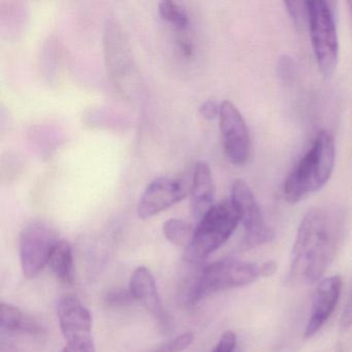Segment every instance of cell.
<instances>
[{
  "instance_id": "obj_9",
  "label": "cell",
  "mask_w": 352,
  "mask_h": 352,
  "mask_svg": "<svg viewBox=\"0 0 352 352\" xmlns=\"http://www.w3.org/2000/svg\"><path fill=\"white\" fill-rule=\"evenodd\" d=\"M191 182L192 175L187 174L154 179L140 199L138 216L148 219L176 205L190 195Z\"/></svg>"
},
{
  "instance_id": "obj_6",
  "label": "cell",
  "mask_w": 352,
  "mask_h": 352,
  "mask_svg": "<svg viewBox=\"0 0 352 352\" xmlns=\"http://www.w3.org/2000/svg\"><path fill=\"white\" fill-rule=\"evenodd\" d=\"M59 241L56 230L46 222L32 221L23 228L20 234L19 254L26 278H36L44 270Z\"/></svg>"
},
{
  "instance_id": "obj_21",
  "label": "cell",
  "mask_w": 352,
  "mask_h": 352,
  "mask_svg": "<svg viewBox=\"0 0 352 352\" xmlns=\"http://www.w3.org/2000/svg\"><path fill=\"white\" fill-rule=\"evenodd\" d=\"M193 341V335L191 333H184L178 336L175 339L162 344L160 347L156 348L154 351L151 352H180L186 349L188 346L191 345Z\"/></svg>"
},
{
  "instance_id": "obj_17",
  "label": "cell",
  "mask_w": 352,
  "mask_h": 352,
  "mask_svg": "<svg viewBox=\"0 0 352 352\" xmlns=\"http://www.w3.org/2000/svg\"><path fill=\"white\" fill-rule=\"evenodd\" d=\"M162 230L168 242L176 246L184 247L185 249L190 244L195 234V230L190 224L177 218H172L164 222Z\"/></svg>"
},
{
  "instance_id": "obj_22",
  "label": "cell",
  "mask_w": 352,
  "mask_h": 352,
  "mask_svg": "<svg viewBox=\"0 0 352 352\" xmlns=\"http://www.w3.org/2000/svg\"><path fill=\"white\" fill-rule=\"evenodd\" d=\"M236 347V335L232 331L222 333L212 352H234Z\"/></svg>"
},
{
  "instance_id": "obj_3",
  "label": "cell",
  "mask_w": 352,
  "mask_h": 352,
  "mask_svg": "<svg viewBox=\"0 0 352 352\" xmlns=\"http://www.w3.org/2000/svg\"><path fill=\"white\" fill-rule=\"evenodd\" d=\"M241 223V214L232 199L211 208L195 228L192 240L185 249V261L197 263L219 249Z\"/></svg>"
},
{
  "instance_id": "obj_5",
  "label": "cell",
  "mask_w": 352,
  "mask_h": 352,
  "mask_svg": "<svg viewBox=\"0 0 352 352\" xmlns=\"http://www.w3.org/2000/svg\"><path fill=\"white\" fill-rule=\"evenodd\" d=\"M261 278V265L222 259L205 267L195 282L189 302H197L216 292L249 285Z\"/></svg>"
},
{
  "instance_id": "obj_23",
  "label": "cell",
  "mask_w": 352,
  "mask_h": 352,
  "mask_svg": "<svg viewBox=\"0 0 352 352\" xmlns=\"http://www.w3.org/2000/svg\"><path fill=\"white\" fill-rule=\"evenodd\" d=\"M61 352H96V349L91 338V339L69 342Z\"/></svg>"
},
{
  "instance_id": "obj_19",
  "label": "cell",
  "mask_w": 352,
  "mask_h": 352,
  "mask_svg": "<svg viewBox=\"0 0 352 352\" xmlns=\"http://www.w3.org/2000/svg\"><path fill=\"white\" fill-rule=\"evenodd\" d=\"M104 300L107 306L112 307V308L131 306L135 302L131 290L121 289V288H116V289L109 292L104 296Z\"/></svg>"
},
{
  "instance_id": "obj_10",
  "label": "cell",
  "mask_w": 352,
  "mask_h": 352,
  "mask_svg": "<svg viewBox=\"0 0 352 352\" xmlns=\"http://www.w3.org/2000/svg\"><path fill=\"white\" fill-rule=\"evenodd\" d=\"M219 126L228 160L238 166L248 164L251 157L250 133L240 111L230 100H224L221 104Z\"/></svg>"
},
{
  "instance_id": "obj_26",
  "label": "cell",
  "mask_w": 352,
  "mask_h": 352,
  "mask_svg": "<svg viewBox=\"0 0 352 352\" xmlns=\"http://www.w3.org/2000/svg\"><path fill=\"white\" fill-rule=\"evenodd\" d=\"M178 46L181 52L186 57H190L192 55L193 48L190 41L185 36H180L178 38Z\"/></svg>"
},
{
  "instance_id": "obj_7",
  "label": "cell",
  "mask_w": 352,
  "mask_h": 352,
  "mask_svg": "<svg viewBox=\"0 0 352 352\" xmlns=\"http://www.w3.org/2000/svg\"><path fill=\"white\" fill-rule=\"evenodd\" d=\"M104 52L107 71L115 86L125 94H133L139 83V77L125 36L116 22L107 24Z\"/></svg>"
},
{
  "instance_id": "obj_20",
  "label": "cell",
  "mask_w": 352,
  "mask_h": 352,
  "mask_svg": "<svg viewBox=\"0 0 352 352\" xmlns=\"http://www.w3.org/2000/svg\"><path fill=\"white\" fill-rule=\"evenodd\" d=\"M277 74L284 84H292L296 75V65L290 55L284 54L279 57L277 63Z\"/></svg>"
},
{
  "instance_id": "obj_4",
  "label": "cell",
  "mask_w": 352,
  "mask_h": 352,
  "mask_svg": "<svg viewBox=\"0 0 352 352\" xmlns=\"http://www.w3.org/2000/svg\"><path fill=\"white\" fill-rule=\"evenodd\" d=\"M311 44L319 71L333 76L339 60V38L333 12L327 1H307Z\"/></svg>"
},
{
  "instance_id": "obj_24",
  "label": "cell",
  "mask_w": 352,
  "mask_h": 352,
  "mask_svg": "<svg viewBox=\"0 0 352 352\" xmlns=\"http://www.w3.org/2000/svg\"><path fill=\"white\" fill-rule=\"evenodd\" d=\"M220 110H221V104L214 100H208L201 104L199 113L207 120H214L219 118Z\"/></svg>"
},
{
  "instance_id": "obj_18",
  "label": "cell",
  "mask_w": 352,
  "mask_h": 352,
  "mask_svg": "<svg viewBox=\"0 0 352 352\" xmlns=\"http://www.w3.org/2000/svg\"><path fill=\"white\" fill-rule=\"evenodd\" d=\"M158 12H160V17L164 21L172 24L179 32H185L188 28V16L185 10L181 8L178 3L170 1V0L160 1L158 5Z\"/></svg>"
},
{
  "instance_id": "obj_28",
  "label": "cell",
  "mask_w": 352,
  "mask_h": 352,
  "mask_svg": "<svg viewBox=\"0 0 352 352\" xmlns=\"http://www.w3.org/2000/svg\"><path fill=\"white\" fill-rule=\"evenodd\" d=\"M348 5H349L350 13H351V16H352V1H348Z\"/></svg>"
},
{
  "instance_id": "obj_25",
  "label": "cell",
  "mask_w": 352,
  "mask_h": 352,
  "mask_svg": "<svg viewBox=\"0 0 352 352\" xmlns=\"http://www.w3.org/2000/svg\"><path fill=\"white\" fill-rule=\"evenodd\" d=\"M340 325L343 329H347L352 327V285L350 288L349 294H348L347 302H346L343 313H342Z\"/></svg>"
},
{
  "instance_id": "obj_15",
  "label": "cell",
  "mask_w": 352,
  "mask_h": 352,
  "mask_svg": "<svg viewBox=\"0 0 352 352\" xmlns=\"http://www.w3.org/2000/svg\"><path fill=\"white\" fill-rule=\"evenodd\" d=\"M0 329L3 333H43L40 323L21 309L13 305L1 302L0 304Z\"/></svg>"
},
{
  "instance_id": "obj_29",
  "label": "cell",
  "mask_w": 352,
  "mask_h": 352,
  "mask_svg": "<svg viewBox=\"0 0 352 352\" xmlns=\"http://www.w3.org/2000/svg\"><path fill=\"white\" fill-rule=\"evenodd\" d=\"M335 352H342V348L341 347H338L337 349H336Z\"/></svg>"
},
{
  "instance_id": "obj_12",
  "label": "cell",
  "mask_w": 352,
  "mask_h": 352,
  "mask_svg": "<svg viewBox=\"0 0 352 352\" xmlns=\"http://www.w3.org/2000/svg\"><path fill=\"white\" fill-rule=\"evenodd\" d=\"M59 327L67 343L91 339L92 315L73 294H65L57 302Z\"/></svg>"
},
{
  "instance_id": "obj_27",
  "label": "cell",
  "mask_w": 352,
  "mask_h": 352,
  "mask_svg": "<svg viewBox=\"0 0 352 352\" xmlns=\"http://www.w3.org/2000/svg\"><path fill=\"white\" fill-rule=\"evenodd\" d=\"M278 265L276 261H267L261 265V278L271 277L277 271Z\"/></svg>"
},
{
  "instance_id": "obj_13",
  "label": "cell",
  "mask_w": 352,
  "mask_h": 352,
  "mask_svg": "<svg viewBox=\"0 0 352 352\" xmlns=\"http://www.w3.org/2000/svg\"><path fill=\"white\" fill-rule=\"evenodd\" d=\"M129 290L135 302L143 305L160 327L168 329L170 319L160 300L155 278L148 267H139L133 271L129 280Z\"/></svg>"
},
{
  "instance_id": "obj_14",
  "label": "cell",
  "mask_w": 352,
  "mask_h": 352,
  "mask_svg": "<svg viewBox=\"0 0 352 352\" xmlns=\"http://www.w3.org/2000/svg\"><path fill=\"white\" fill-rule=\"evenodd\" d=\"M215 186L209 164L204 160L195 164L190 190V211L193 217L201 220L214 206Z\"/></svg>"
},
{
  "instance_id": "obj_11",
  "label": "cell",
  "mask_w": 352,
  "mask_h": 352,
  "mask_svg": "<svg viewBox=\"0 0 352 352\" xmlns=\"http://www.w3.org/2000/svg\"><path fill=\"white\" fill-rule=\"evenodd\" d=\"M341 288L342 279L340 276H331L319 281L313 294L310 316L304 331L306 339L316 335L329 320L339 302Z\"/></svg>"
},
{
  "instance_id": "obj_1",
  "label": "cell",
  "mask_w": 352,
  "mask_h": 352,
  "mask_svg": "<svg viewBox=\"0 0 352 352\" xmlns=\"http://www.w3.org/2000/svg\"><path fill=\"white\" fill-rule=\"evenodd\" d=\"M346 230V215L335 207L309 210L296 232L290 257L289 278L298 284L320 281L333 263Z\"/></svg>"
},
{
  "instance_id": "obj_16",
  "label": "cell",
  "mask_w": 352,
  "mask_h": 352,
  "mask_svg": "<svg viewBox=\"0 0 352 352\" xmlns=\"http://www.w3.org/2000/svg\"><path fill=\"white\" fill-rule=\"evenodd\" d=\"M53 273L59 281L65 284H72L75 280V263H74L73 249L67 241L61 239L49 261Z\"/></svg>"
},
{
  "instance_id": "obj_2",
  "label": "cell",
  "mask_w": 352,
  "mask_h": 352,
  "mask_svg": "<svg viewBox=\"0 0 352 352\" xmlns=\"http://www.w3.org/2000/svg\"><path fill=\"white\" fill-rule=\"evenodd\" d=\"M335 164V139L331 131L322 129L286 178L283 186L285 201L294 205L320 190L331 179Z\"/></svg>"
},
{
  "instance_id": "obj_8",
  "label": "cell",
  "mask_w": 352,
  "mask_h": 352,
  "mask_svg": "<svg viewBox=\"0 0 352 352\" xmlns=\"http://www.w3.org/2000/svg\"><path fill=\"white\" fill-rule=\"evenodd\" d=\"M230 199L238 207L241 223L244 226L243 248H255L272 242L275 238V232L265 221L263 210L252 189L242 179H236L232 183Z\"/></svg>"
}]
</instances>
